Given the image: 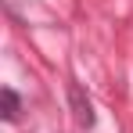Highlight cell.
Segmentation results:
<instances>
[{"label": "cell", "instance_id": "obj_1", "mask_svg": "<svg viewBox=\"0 0 133 133\" xmlns=\"http://www.w3.org/2000/svg\"><path fill=\"white\" fill-rule=\"evenodd\" d=\"M68 101H72V115H76V122H79V130H94V122H97V115H94V104H90V97L83 94V87H68Z\"/></svg>", "mask_w": 133, "mask_h": 133}, {"label": "cell", "instance_id": "obj_2", "mask_svg": "<svg viewBox=\"0 0 133 133\" xmlns=\"http://www.w3.org/2000/svg\"><path fill=\"white\" fill-rule=\"evenodd\" d=\"M0 111H4V122H15L18 111H22V101H18V94H15L11 87L0 90Z\"/></svg>", "mask_w": 133, "mask_h": 133}]
</instances>
